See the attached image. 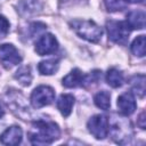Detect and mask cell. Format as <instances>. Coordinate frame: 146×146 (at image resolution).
Instances as JSON below:
<instances>
[{"label": "cell", "mask_w": 146, "mask_h": 146, "mask_svg": "<svg viewBox=\"0 0 146 146\" xmlns=\"http://www.w3.org/2000/svg\"><path fill=\"white\" fill-rule=\"evenodd\" d=\"M42 6L41 0H19L17 2V11L23 17H30L40 14Z\"/></svg>", "instance_id": "cell-10"}, {"label": "cell", "mask_w": 146, "mask_h": 146, "mask_svg": "<svg viewBox=\"0 0 146 146\" xmlns=\"http://www.w3.org/2000/svg\"><path fill=\"white\" fill-rule=\"evenodd\" d=\"M130 83H131L132 92L139 97H144V95H145V75L144 74L135 75L130 80Z\"/></svg>", "instance_id": "cell-17"}, {"label": "cell", "mask_w": 146, "mask_h": 146, "mask_svg": "<svg viewBox=\"0 0 146 146\" xmlns=\"http://www.w3.org/2000/svg\"><path fill=\"white\" fill-rule=\"evenodd\" d=\"M75 99L70 94H63L57 99V108L62 113L63 116H68L72 112V108L74 106Z\"/></svg>", "instance_id": "cell-14"}, {"label": "cell", "mask_w": 146, "mask_h": 146, "mask_svg": "<svg viewBox=\"0 0 146 146\" xmlns=\"http://www.w3.org/2000/svg\"><path fill=\"white\" fill-rule=\"evenodd\" d=\"M3 108H2V106H1V104H0V119L2 117V115H3Z\"/></svg>", "instance_id": "cell-26"}, {"label": "cell", "mask_w": 146, "mask_h": 146, "mask_svg": "<svg viewBox=\"0 0 146 146\" xmlns=\"http://www.w3.org/2000/svg\"><path fill=\"white\" fill-rule=\"evenodd\" d=\"M59 67V62L58 59H47L42 60L38 65V70L42 75H51L57 72Z\"/></svg>", "instance_id": "cell-16"}, {"label": "cell", "mask_w": 146, "mask_h": 146, "mask_svg": "<svg viewBox=\"0 0 146 146\" xmlns=\"http://www.w3.org/2000/svg\"><path fill=\"white\" fill-rule=\"evenodd\" d=\"M125 23L130 29L141 30L145 27V13L143 10H132L128 13Z\"/></svg>", "instance_id": "cell-13"}, {"label": "cell", "mask_w": 146, "mask_h": 146, "mask_svg": "<svg viewBox=\"0 0 146 146\" xmlns=\"http://www.w3.org/2000/svg\"><path fill=\"white\" fill-rule=\"evenodd\" d=\"M138 125L141 128V129H145V127H146V117H145V112L143 111L140 114H139V116H138Z\"/></svg>", "instance_id": "cell-24"}, {"label": "cell", "mask_w": 146, "mask_h": 146, "mask_svg": "<svg viewBox=\"0 0 146 146\" xmlns=\"http://www.w3.org/2000/svg\"><path fill=\"white\" fill-rule=\"evenodd\" d=\"M105 6L108 11H120L125 9L127 2L124 0H105Z\"/></svg>", "instance_id": "cell-21"}, {"label": "cell", "mask_w": 146, "mask_h": 146, "mask_svg": "<svg viewBox=\"0 0 146 146\" xmlns=\"http://www.w3.org/2000/svg\"><path fill=\"white\" fill-rule=\"evenodd\" d=\"M15 79L23 86L27 87L31 84L32 82V73H31V67L25 65L22 66L17 70V72L15 73Z\"/></svg>", "instance_id": "cell-18"}, {"label": "cell", "mask_w": 146, "mask_h": 146, "mask_svg": "<svg viewBox=\"0 0 146 146\" xmlns=\"http://www.w3.org/2000/svg\"><path fill=\"white\" fill-rule=\"evenodd\" d=\"M131 51L133 55H136L138 57L145 56V51H146V38H145V35L141 34L133 40V42L131 43Z\"/></svg>", "instance_id": "cell-19"}, {"label": "cell", "mask_w": 146, "mask_h": 146, "mask_svg": "<svg viewBox=\"0 0 146 146\" xmlns=\"http://www.w3.org/2000/svg\"><path fill=\"white\" fill-rule=\"evenodd\" d=\"M60 136L59 127L51 121L38 120L31 125L29 139L33 145H47L57 140Z\"/></svg>", "instance_id": "cell-1"}, {"label": "cell", "mask_w": 146, "mask_h": 146, "mask_svg": "<svg viewBox=\"0 0 146 146\" xmlns=\"http://www.w3.org/2000/svg\"><path fill=\"white\" fill-rule=\"evenodd\" d=\"M94 102L97 107H99L104 111H107L111 106V95H110V92H107L105 90L99 91L98 94L95 95Z\"/></svg>", "instance_id": "cell-20"}, {"label": "cell", "mask_w": 146, "mask_h": 146, "mask_svg": "<svg viewBox=\"0 0 146 146\" xmlns=\"http://www.w3.org/2000/svg\"><path fill=\"white\" fill-rule=\"evenodd\" d=\"M23 131L18 125H11L7 128L0 136V143L3 145H18L22 141Z\"/></svg>", "instance_id": "cell-12"}, {"label": "cell", "mask_w": 146, "mask_h": 146, "mask_svg": "<svg viewBox=\"0 0 146 146\" xmlns=\"http://www.w3.org/2000/svg\"><path fill=\"white\" fill-rule=\"evenodd\" d=\"M108 120V133L111 135L112 139L121 145L130 143L133 131L130 121L124 115L112 114Z\"/></svg>", "instance_id": "cell-2"}, {"label": "cell", "mask_w": 146, "mask_h": 146, "mask_svg": "<svg viewBox=\"0 0 146 146\" xmlns=\"http://www.w3.org/2000/svg\"><path fill=\"white\" fill-rule=\"evenodd\" d=\"M106 29H107L108 38L111 41L119 44H125L128 42L129 35H130V27L125 22L108 21L106 23Z\"/></svg>", "instance_id": "cell-4"}, {"label": "cell", "mask_w": 146, "mask_h": 146, "mask_svg": "<svg viewBox=\"0 0 146 146\" xmlns=\"http://www.w3.org/2000/svg\"><path fill=\"white\" fill-rule=\"evenodd\" d=\"M57 48H58V42L56 38L50 33L41 34L35 42V52L40 56L50 55L55 52Z\"/></svg>", "instance_id": "cell-8"}, {"label": "cell", "mask_w": 146, "mask_h": 146, "mask_svg": "<svg viewBox=\"0 0 146 146\" xmlns=\"http://www.w3.org/2000/svg\"><path fill=\"white\" fill-rule=\"evenodd\" d=\"M91 81H92L91 75L83 74L79 68H74L63 78L62 83L66 88H76V87H83L87 83H90Z\"/></svg>", "instance_id": "cell-9"}, {"label": "cell", "mask_w": 146, "mask_h": 146, "mask_svg": "<svg viewBox=\"0 0 146 146\" xmlns=\"http://www.w3.org/2000/svg\"><path fill=\"white\" fill-rule=\"evenodd\" d=\"M116 105H117L119 112H120L122 115H124V116L131 115V114L135 112L136 106H137L132 92H124V94L120 95V96L117 97Z\"/></svg>", "instance_id": "cell-11"}, {"label": "cell", "mask_w": 146, "mask_h": 146, "mask_svg": "<svg viewBox=\"0 0 146 146\" xmlns=\"http://www.w3.org/2000/svg\"><path fill=\"white\" fill-rule=\"evenodd\" d=\"M70 26L80 38L89 42H98L102 39L103 30L94 21L73 19L70 22Z\"/></svg>", "instance_id": "cell-3"}, {"label": "cell", "mask_w": 146, "mask_h": 146, "mask_svg": "<svg viewBox=\"0 0 146 146\" xmlns=\"http://www.w3.org/2000/svg\"><path fill=\"white\" fill-rule=\"evenodd\" d=\"M46 24L43 23H40V22H36V23H32L30 25V34L31 36H39L42 32L46 31Z\"/></svg>", "instance_id": "cell-22"}, {"label": "cell", "mask_w": 146, "mask_h": 146, "mask_svg": "<svg viewBox=\"0 0 146 146\" xmlns=\"http://www.w3.org/2000/svg\"><path fill=\"white\" fill-rule=\"evenodd\" d=\"M9 32V22L8 19L0 15V38H3Z\"/></svg>", "instance_id": "cell-23"}, {"label": "cell", "mask_w": 146, "mask_h": 146, "mask_svg": "<svg viewBox=\"0 0 146 146\" xmlns=\"http://www.w3.org/2000/svg\"><path fill=\"white\" fill-rule=\"evenodd\" d=\"M87 128L96 139H105L108 135V120L103 114H96L89 119Z\"/></svg>", "instance_id": "cell-6"}, {"label": "cell", "mask_w": 146, "mask_h": 146, "mask_svg": "<svg viewBox=\"0 0 146 146\" xmlns=\"http://www.w3.org/2000/svg\"><path fill=\"white\" fill-rule=\"evenodd\" d=\"M55 99V90L49 86H39L31 94V104L34 108L50 105Z\"/></svg>", "instance_id": "cell-5"}, {"label": "cell", "mask_w": 146, "mask_h": 146, "mask_svg": "<svg viewBox=\"0 0 146 146\" xmlns=\"http://www.w3.org/2000/svg\"><path fill=\"white\" fill-rule=\"evenodd\" d=\"M21 62L22 57L15 46L11 43H3L0 46V63L6 68H11Z\"/></svg>", "instance_id": "cell-7"}, {"label": "cell", "mask_w": 146, "mask_h": 146, "mask_svg": "<svg viewBox=\"0 0 146 146\" xmlns=\"http://www.w3.org/2000/svg\"><path fill=\"white\" fill-rule=\"evenodd\" d=\"M106 82L112 87V88H119L123 84L124 82V76L121 71H119L115 67H112L107 71L106 73Z\"/></svg>", "instance_id": "cell-15"}, {"label": "cell", "mask_w": 146, "mask_h": 146, "mask_svg": "<svg viewBox=\"0 0 146 146\" xmlns=\"http://www.w3.org/2000/svg\"><path fill=\"white\" fill-rule=\"evenodd\" d=\"M125 2H129V3H143L144 0H124Z\"/></svg>", "instance_id": "cell-25"}]
</instances>
